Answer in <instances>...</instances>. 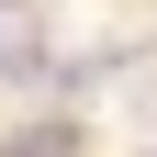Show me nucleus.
Instances as JSON below:
<instances>
[{
  "mask_svg": "<svg viewBox=\"0 0 157 157\" xmlns=\"http://www.w3.org/2000/svg\"><path fill=\"white\" fill-rule=\"evenodd\" d=\"M34 45V23H23V0H0V56H23Z\"/></svg>",
  "mask_w": 157,
  "mask_h": 157,
  "instance_id": "nucleus-1",
  "label": "nucleus"
}]
</instances>
